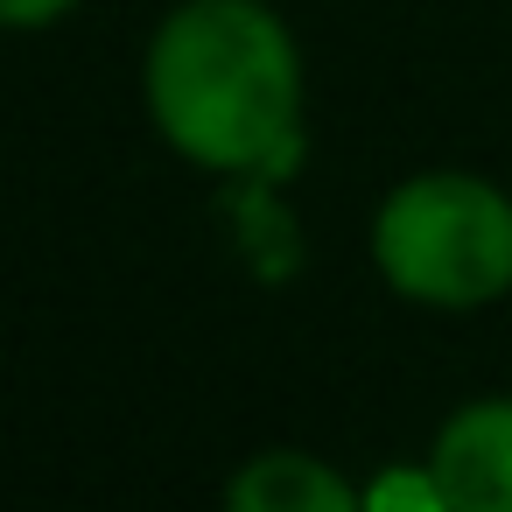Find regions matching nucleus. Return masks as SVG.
<instances>
[{"mask_svg":"<svg viewBox=\"0 0 512 512\" xmlns=\"http://www.w3.org/2000/svg\"><path fill=\"white\" fill-rule=\"evenodd\" d=\"M302 64L260 0H190L148 50V113L204 169L274 162L295 134Z\"/></svg>","mask_w":512,"mask_h":512,"instance_id":"1","label":"nucleus"},{"mask_svg":"<svg viewBox=\"0 0 512 512\" xmlns=\"http://www.w3.org/2000/svg\"><path fill=\"white\" fill-rule=\"evenodd\" d=\"M372 260L407 302L477 309L512 288V204L477 176H414L386 197Z\"/></svg>","mask_w":512,"mask_h":512,"instance_id":"2","label":"nucleus"},{"mask_svg":"<svg viewBox=\"0 0 512 512\" xmlns=\"http://www.w3.org/2000/svg\"><path fill=\"white\" fill-rule=\"evenodd\" d=\"M428 470L456 512H512V400H470L442 428Z\"/></svg>","mask_w":512,"mask_h":512,"instance_id":"3","label":"nucleus"},{"mask_svg":"<svg viewBox=\"0 0 512 512\" xmlns=\"http://www.w3.org/2000/svg\"><path fill=\"white\" fill-rule=\"evenodd\" d=\"M239 512H358L365 498L344 484V477H330L316 456H302V449H274V456H253L239 477H232V491H225Z\"/></svg>","mask_w":512,"mask_h":512,"instance_id":"4","label":"nucleus"},{"mask_svg":"<svg viewBox=\"0 0 512 512\" xmlns=\"http://www.w3.org/2000/svg\"><path fill=\"white\" fill-rule=\"evenodd\" d=\"M365 505H372V512H386V505H428V512H435V505H449V498H442V484H435V470H428V477H386V484H372Z\"/></svg>","mask_w":512,"mask_h":512,"instance_id":"5","label":"nucleus"},{"mask_svg":"<svg viewBox=\"0 0 512 512\" xmlns=\"http://www.w3.org/2000/svg\"><path fill=\"white\" fill-rule=\"evenodd\" d=\"M78 0H0V29H43L57 15H71Z\"/></svg>","mask_w":512,"mask_h":512,"instance_id":"6","label":"nucleus"}]
</instances>
